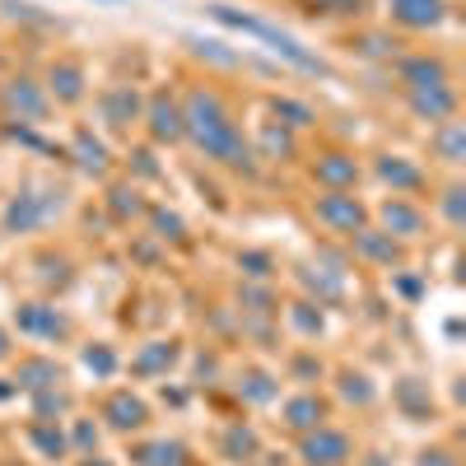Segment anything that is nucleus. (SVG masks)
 Returning <instances> with one entry per match:
<instances>
[{"instance_id": "f8f14e48", "label": "nucleus", "mask_w": 466, "mask_h": 466, "mask_svg": "<svg viewBox=\"0 0 466 466\" xmlns=\"http://www.w3.org/2000/svg\"><path fill=\"white\" fill-rule=\"evenodd\" d=\"M149 136L154 140H182V107L168 94H159L149 103Z\"/></svg>"}, {"instance_id": "aec40b11", "label": "nucleus", "mask_w": 466, "mask_h": 466, "mask_svg": "<svg viewBox=\"0 0 466 466\" xmlns=\"http://www.w3.org/2000/svg\"><path fill=\"white\" fill-rule=\"evenodd\" d=\"M19 327H24V331H47V336H56V331H66V318H56V308H52L47 318H37L33 308H24V318H19Z\"/></svg>"}, {"instance_id": "1a4fd4ad", "label": "nucleus", "mask_w": 466, "mask_h": 466, "mask_svg": "<svg viewBox=\"0 0 466 466\" xmlns=\"http://www.w3.org/2000/svg\"><path fill=\"white\" fill-rule=\"evenodd\" d=\"M47 80H52V85H47L52 98H61V103H80V98H85V66H80V61L61 56V61L52 66Z\"/></svg>"}, {"instance_id": "4468645a", "label": "nucleus", "mask_w": 466, "mask_h": 466, "mask_svg": "<svg viewBox=\"0 0 466 466\" xmlns=\"http://www.w3.org/2000/svg\"><path fill=\"white\" fill-rule=\"evenodd\" d=\"M136 112H140L136 89H107V94H103V116H107L112 131H127V127L136 122Z\"/></svg>"}, {"instance_id": "6e6552de", "label": "nucleus", "mask_w": 466, "mask_h": 466, "mask_svg": "<svg viewBox=\"0 0 466 466\" xmlns=\"http://www.w3.org/2000/svg\"><path fill=\"white\" fill-rule=\"evenodd\" d=\"M313 177L327 182L331 191H345V187L360 182V164H355V154H322L313 164Z\"/></svg>"}, {"instance_id": "f03ea898", "label": "nucleus", "mask_w": 466, "mask_h": 466, "mask_svg": "<svg viewBox=\"0 0 466 466\" xmlns=\"http://www.w3.org/2000/svg\"><path fill=\"white\" fill-rule=\"evenodd\" d=\"M215 19H219V24H233V28H243V33H252V37H261V43H270V47H276L285 61H294L299 70L327 75V66H322L313 52H303V47L294 43V37H289V33H280V28H270V24H261V19H248V15H233L228 5H215Z\"/></svg>"}, {"instance_id": "423d86ee", "label": "nucleus", "mask_w": 466, "mask_h": 466, "mask_svg": "<svg viewBox=\"0 0 466 466\" xmlns=\"http://www.w3.org/2000/svg\"><path fill=\"white\" fill-rule=\"evenodd\" d=\"M410 112L424 116V122H452V116H457V94H452V85L415 89V94H410Z\"/></svg>"}, {"instance_id": "393cba45", "label": "nucleus", "mask_w": 466, "mask_h": 466, "mask_svg": "<svg viewBox=\"0 0 466 466\" xmlns=\"http://www.w3.org/2000/svg\"><path fill=\"white\" fill-rule=\"evenodd\" d=\"M10 466H19V461H10Z\"/></svg>"}, {"instance_id": "b1692460", "label": "nucleus", "mask_w": 466, "mask_h": 466, "mask_svg": "<svg viewBox=\"0 0 466 466\" xmlns=\"http://www.w3.org/2000/svg\"><path fill=\"white\" fill-rule=\"evenodd\" d=\"M85 466H103V461H85Z\"/></svg>"}, {"instance_id": "dca6fc26", "label": "nucleus", "mask_w": 466, "mask_h": 466, "mask_svg": "<svg viewBox=\"0 0 466 466\" xmlns=\"http://www.w3.org/2000/svg\"><path fill=\"white\" fill-rule=\"evenodd\" d=\"M378 177L382 182H392V197H401V191H415L424 177L420 168H410L406 159H397V154H387V159H378Z\"/></svg>"}, {"instance_id": "412c9836", "label": "nucleus", "mask_w": 466, "mask_h": 466, "mask_svg": "<svg viewBox=\"0 0 466 466\" xmlns=\"http://www.w3.org/2000/svg\"><path fill=\"white\" fill-rule=\"evenodd\" d=\"M85 364L98 369V373H112V369H116V355H112L107 345H98V350H85Z\"/></svg>"}, {"instance_id": "7ed1b4c3", "label": "nucleus", "mask_w": 466, "mask_h": 466, "mask_svg": "<svg viewBox=\"0 0 466 466\" xmlns=\"http://www.w3.org/2000/svg\"><path fill=\"white\" fill-rule=\"evenodd\" d=\"M313 215H318V224H327L331 233H360L364 219H369V210L350 197V191H327V197H318V201H313Z\"/></svg>"}, {"instance_id": "20e7f679", "label": "nucleus", "mask_w": 466, "mask_h": 466, "mask_svg": "<svg viewBox=\"0 0 466 466\" xmlns=\"http://www.w3.org/2000/svg\"><path fill=\"white\" fill-rule=\"evenodd\" d=\"M299 452H303L308 466H345L355 448H350V439H345L340 430H327V424H318V430L303 439Z\"/></svg>"}, {"instance_id": "5701e85b", "label": "nucleus", "mask_w": 466, "mask_h": 466, "mask_svg": "<svg viewBox=\"0 0 466 466\" xmlns=\"http://www.w3.org/2000/svg\"><path fill=\"white\" fill-rule=\"evenodd\" d=\"M5 355H10V336H5V331H0V360H5Z\"/></svg>"}, {"instance_id": "9d476101", "label": "nucleus", "mask_w": 466, "mask_h": 466, "mask_svg": "<svg viewBox=\"0 0 466 466\" xmlns=\"http://www.w3.org/2000/svg\"><path fill=\"white\" fill-rule=\"evenodd\" d=\"M5 112L10 116L19 112V122H37V116L47 112V98L33 89V80H10L5 85Z\"/></svg>"}, {"instance_id": "39448f33", "label": "nucleus", "mask_w": 466, "mask_h": 466, "mask_svg": "<svg viewBox=\"0 0 466 466\" xmlns=\"http://www.w3.org/2000/svg\"><path fill=\"white\" fill-rule=\"evenodd\" d=\"M387 10L401 28H439L448 15V0H387Z\"/></svg>"}, {"instance_id": "f257e3e1", "label": "nucleus", "mask_w": 466, "mask_h": 466, "mask_svg": "<svg viewBox=\"0 0 466 466\" xmlns=\"http://www.w3.org/2000/svg\"><path fill=\"white\" fill-rule=\"evenodd\" d=\"M182 136H191L206 159L224 164V168H252V149L243 140V127L233 107L215 94V89H191L182 103Z\"/></svg>"}, {"instance_id": "f3484780", "label": "nucleus", "mask_w": 466, "mask_h": 466, "mask_svg": "<svg viewBox=\"0 0 466 466\" xmlns=\"http://www.w3.org/2000/svg\"><path fill=\"white\" fill-rule=\"evenodd\" d=\"M131 457H136V466H187V448L182 443H168V439L140 443Z\"/></svg>"}, {"instance_id": "4be33fe9", "label": "nucleus", "mask_w": 466, "mask_h": 466, "mask_svg": "<svg viewBox=\"0 0 466 466\" xmlns=\"http://www.w3.org/2000/svg\"><path fill=\"white\" fill-rule=\"evenodd\" d=\"M228 448H233V461H238V452H252V448H257V439H252L248 430H238V434L228 439Z\"/></svg>"}, {"instance_id": "ddd939ff", "label": "nucleus", "mask_w": 466, "mask_h": 466, "mask_svg": "<svg viewBox=\"0 0 466 466\" xmlns=\"http://www.w3.org/2000/svg\"><path fill=\"white\" fill-rule=\"evenodd\" d=\"M382 224H387V233H401V238H420L424 233V215L415 206H406L401 197H392L382 206Z\"/></svg>"}, {"instance_id": "6ab92c4d", "label": "nucleus", "mask_w": 466, "mask_h": 466, "mask_svg": "<svg viewBox=\"0 0 466 466\" xmlns=\"http://www.w3.org/2000/svg\"><path fill=\"white\" fill-rule=\"evenodd\" d=\"M443 131L434 136L439 154H443V164H461V122H439Z\"/></svg>"}, {"instance_id": "9b49d317", "label": "nucleus", "mask_w": 466, "mask_h": 466, "mask_svg": "<svg viewBox=\"0 0 466 466\" xmlns=\"http://www.w3.org/2000/svg\"><path fill=\"white\" fill-rule=\"evenodd\" d=\"M401 80H406L410 94H415V89H439V85H448V70H443L439 56H410V61L401 66Z\"/></svg>"}, {"instance_id": "2eb2a0df", "label": "nucleus", "mask_w": 466, "mask_h": 466, "mask_svg": "<svg viewBox=\"0 0 466 466\" xmlns=\"http://www.w3.org/2000/svg\"><path fill=\"white\" fill-rule=\"evenodd\" d=\"M52 210H61V201L52 206V201H37V197H19L15 206H10V215H5V224L10 228H19V233H28V228H37Z\"/></svg>"}, {"instance_id": "0eeeda50", "label": "nucleus", "mask_w": 466, "mask_h": 466, "mask_svg": "<svg viewBox=\"0 0 466 466\" xmlns=\"http://www.w3.org/2000/svg\"><path fill=\"white\" fill-rule=\"evenodd\" d=\"M103 420L112 424V430L131 434V430H140V424L149 420V410H145V401H140V397H131V392H112V397H107V406H103Z\"/></svg>"}, {"instance_id": "a211bd4d", "label": "nucleus", "mask_w": 466, "mask_h": 466, "mask_svg": "<svg viewBox=\"0 0 466 466\" xmlns=\"http://www.w3.org/2000/svg\"><path fill=\"white\" fill-rule=\"evenodd\" d=\"M322 415H327V406H322L318 397H299V401H289V406H285L289 430H318Z\"/></svg>"}]
</instances>
